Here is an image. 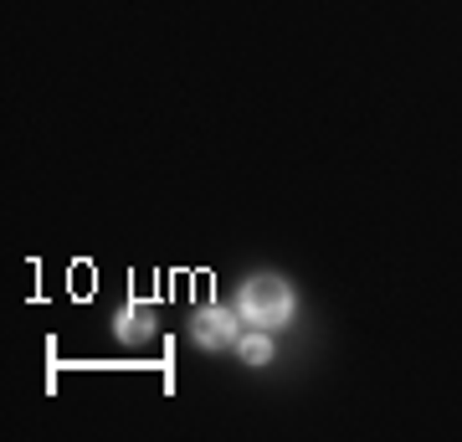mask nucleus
Segmentation results:
<instances>
[{
  "label": "nucleus",
  "mask_w": 462,
  "mask_h": 442,
  "mask_svg": "<svg viewBox=\"0 0 462 442\" xmlns=\"http://www.w3.org/2000/svg\"><path fill=\"white\" fill-rule=\"evenodd\" d=\"M236 314L257 329H278V324H288V314H293V294H288L282 278H252L247 288H242Z\"/></svg>",
  "instance_id": "1"
},
{
  "label": "nucleus",
  "mask_w": 462,
  "mask_h": 442,
  "mask_svg": "<svg viewBox=\"0 0 462 442\" xmlns=\"http://www.w3.org/2000/svg\"><path fill=\"white\" fill-rule=\"evenodd\" d=\"M196 340L200 344H216V350L231 344V340H236V314H231V309H200L196 314Z\"/></svg>",
  "instance_id": "2"
},
{
  "label": "nucleus",
  "mask_w": 462,
  "mask_h": 442,
  "mask_svg": "<svg viewBox=\"0 0 462 442\" xmlns=\"http://www.w3.org/2000/svg\"><path fill=\"white\" fill-rule=\"evenodd\" d=\"M242 355H247V365H263L267 355H273V340H267V334H247V340H242Z\"/></svg>",
  "instance_id": "3"
},
{
  "label": "nucleus",
  "mask_w": 462,
  "mask_h": 442,
  "mask_svg": "<svg viewBox=\"0 0 462 442\" xmlns=\"http://www.w3.org/2000/svg\"><path fill=\"white\" fill-rule=\"evenodd\" d=\"M118 329H124L129 340H134V334H149V309H129L124 319H118Z\"/></svg>",
  "instance_id": "4"
}]
</instances>
